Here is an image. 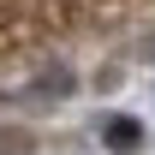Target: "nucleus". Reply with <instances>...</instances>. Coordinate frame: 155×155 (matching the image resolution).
I'll return each mask as SVG.
<instances>
[{
  "mask_svg": "<svg viewBox=\"0 0 155 155\" xmlns=\"http://www.w3.org/2000/svg\"><path fill=\"white\" fill-rule=\"evenodd\" d=\"M101 137H107V149H137V143H143V125H137V119H107Z\"/></svg>",
  "mask_w": 155,
  "mask_h": 155,
  "instance_id": "obj_1",
  "label": "nucleus"
}]
</instances>
